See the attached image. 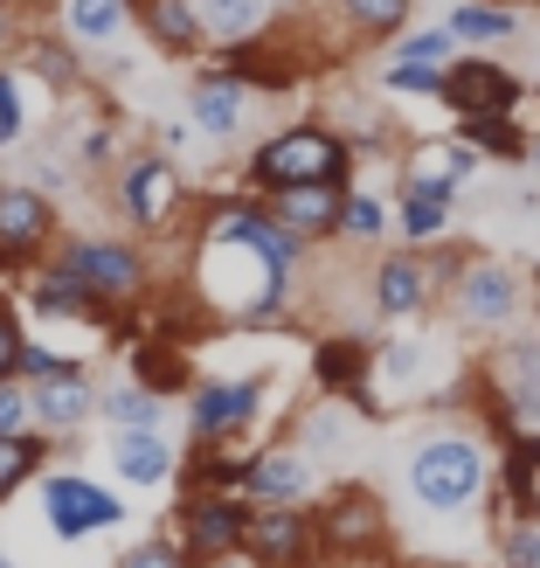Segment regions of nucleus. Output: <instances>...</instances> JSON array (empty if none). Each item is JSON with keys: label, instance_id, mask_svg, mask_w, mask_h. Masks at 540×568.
Masks as SVG:
<instances>
[{"label": "nucleus", "instance_id": "ea45409f", "mask_svg": "<svg viewBox=\"0 0 540 568\" xmlns=\"http://www.w3.org/2000/svg\"><path fill=\"white\" fill-rule=\"evenodd\" d=\"M381 91L388 98H437L444 104V70H430V63H381Z\"/></svg>", "mask_w": 540, "mask_h": 568}, {"label": "nucleus", "instance_id": "49530a36", "mask_svg": "<svg viewBox=\"0 0 540 568\" xmlns=\"http://www.w3.org/2000/svg\"><path fill=\"white\" fill-rule=\"evenodd\" d=\"M194 139H202V132H194V119H166V125H160V153H174V160H181Z\"/></svg>", "mask_w": 540, "mask_h": 568}, {"label": "nucleus", "instance_id": "37998d69", "mask_svg": "<svg viewBox=\"0 0 540 568\" xmlns=\"http://www.w3.org/2000/svg\"><path fill=\"white\" fill-rule=\"evenodd\" d=\"M35 430V395H28L21 375H0V437H21Z\"/></svg>", "mask_w": 540, "mask_h": 568}, {"label": "nucleus", "instance_id": "e433bc0d", "mask_svg": "<svg viewBox=\"0 0 540 568\" xmlns=\"http://www.w3.org/2000/svg\"><path fill=\"white\" fill-rule=\"evenodd\" d=\"M465 42L450 36V28H403V36L388 42V63H430V70H450V55Z\"/></svg>", "mask_w": 540, "mask_h": 568}, {"label": "nucleus", "instance_id": "a18cd8bd", "mask_svg": "<svg viewBox=\"0 0 540 568\" xmlns=\"http://www.w3.org/2000/svg\"><path fill=\"white\" fill-rule=\"evenodd\" d=\"M21 347H28V333H21V312L0 298V375H14L21 367Z\"/></svg>", "mask_w": 540, "mask_h": 568}, {"label": "nucleus", "instance_id": "f8f14e48", "mask_svg": "<svg viewBox=\"0 0 540 568\" xmlns=\"http://www.w3.org/2000/svg\"><path fill=\"white\" fill-rule=\"evenodd\" d=\"M187 209V181H181V160L174 153H139L119 166V215H125V230L139 236H160V230H174Z\"/></svg>", "mask_w": 540, "mask_h": 568}, {"label": "nucleus", "instance_id": "a19ab883", "mask_svg": "<svg viewBox=\"0 0 540 568\" xmlns=\"http://www.w3.org/2000/svg\"><path fill=\"white\" fill-rule=\"evenodd\" d=\"M70 160H77V174H104L111 160H119V132H111V119H91L77 132V146H70Z\"/></svg>", "mask_w": 540, "mask_h": 568}, {"label": "nucleus", "instance_id": "2f4dec72", "mask_svg": "<svg viewBox=\"0 0 540 568\" xmlns=\"http://www.w3.org/2000/svg\"><path fill=\"white\" fill-rule=\"evenodd\" d=\"M333 14L354 42H395L416 21V0H333Z\"/></svg>", "mask_w": 540, "mask_h": 568}, {"label": "nucleus", "instance_id": "c85d7f7f", "mask_svg": "<svg viewBox=\"0 0 540 568\" xmlns=\"http://www.w3.org/2000/svg\"><path fill=\"white\" fill-rule=\"evenodd\" d=\"M444 28L465 49H506L520 36V8H513V0H458V8L444 14Z\"/></svg>", "mask_w": 540, "mask_h": 568}, {"label": "nucleus", "instance_id": "5fc2aeb1", "mask_svg": "<svg viewBox=\"0 0 540 568\" xmlns=\"http://www.w3.org/2000/svg\"><path fill=\"white\" fill-rule=\"evenodd\" d=\"M513 8H520V0H513Z\"/></svg>", "mask_w": 540, "mask_h": 568}, {"label": "nucleus", "instance_id": "f3484780", "mask_svg": "<svg viewBox=\"0 0 540 568\" xmlns=\"http://www.w3.org/2000/svg\"><path fill=\"white\" fill-rule=\"evenodd\" d=\"M444 104L458 111H520L527 104V77L513 63H499L492 49H458L444 70Z\"/></svg>", "mask_w": 540, "mask_h": 568}, {"label": "nucleus", "instance_id": "c03bdc74", "mask_svg": "<svg viewBox=\"0 0 540 568\" xmlns=\"http://www.w3.org/2000/svg\"><path fill=\"white\" fill-rule=\"evenodd\" d=\"M21 125H28V111H21V70L0 63V146H14Z\"/></svg>", "mask_w": 540, "mask_h": 568}, {"label": "nucleus", "instance_id": "4468645a", "mask_svg": "<svg viewBox=\"0 0 540 568\" xmlns=\"http://www.w3.org/2000/svg\"><path fill=\"white\" fill-rule=\"evenodd\" d=\"M243 555L257 568H326V534L312 506H257L243 534Z\"/></svg>", "mask_w": 540, "mask_h": 568}, {"label": "nucleus", "instance_id": "1a4fd4ad", "mask_svg": "<svg viewBox=\"0 0 540 568\" xmlns=\"http://www.w3.org/2000/svg\"><path fill=\"white\" fill-rule=\"evenodd\" d=\"M271 375H194L187 388V437L194 444H243L264 416Z\"/></svg>", "mask_w": 540, "mask_h": 568}, {"label": "nucleus", "instance_id": "412c9836", "mask_svg": "<svg viewBox=\"0 0 540 568\" xmlns=\"http://www.w3.org/2000/svg\"><path fill=\"white\" fill-rule=\"evenodd\" d=\"M339 202H347V187H333V181L264 187V209H271L292 236H305V243H339Z\"/></svg>", "mask_w": 540, "mask_h": 568}, {"label": "nucleus", "instance_id": "4c0bfd02", "mask_svg": "<svg viewBox=\"0 0 540 568\" xmlns=\"http://www.w3.org/2000/svg\"><path fill=\"white\" fill-rule=\"evenodd\" d=\"M132 382H146L153 395H187V388H194L187 361H181L174 347H139V354H132Z\"/></svg>", "mask_w": 540, "mask_h": 568}, {"label": "nucleus", "instance_id": "603ef678", "mask_svg": "<svg viewBox=\"0 0 540 568\" xmlns=\"http://www.w3.org/2000/svg\"><path fill=\"white\" fill-rule=\"evenodd\" d=\"M527 320H533V326H540V284H533V312H527Z\"/></svg>", "mask_w": 540, "mask_h": 568}, {"label": "nucleus", "instance_id": "dca6fc26", "mask_svg": "<svg viewBox=\"0 0 540 568\" xmlns=\"http://www.w3.org/2000/svg\"><path fill=\"white\" fill-rule=\"evenodd\" d=\"M450 222H458V181H450L437 160L409 166L403 187H395V236L416 243V250H430V243L450 236Z\"/></svg>", "mask_w": 540, "mask_h": 568}, {"label": "nucleus", "instance_id": "ddd939ff", "mask_svg": "<svg viewBox=\"0 0 540 568\" xmlns=\"http://www.w3.org/2000/svg\"><path fill=\"white\" fill-rule=\"evenodd\" d=\"M326 486V465L312 458L298 437H277V444H257L243 458V499L249 506H312Z\"/></svg>", "mask_w": 540, "mask_h": 568}, {"label": "nucleus", "instance_id": "20e7f679", "mask_svg": "<svg viewBox=\"0 0 540 568\" xmlns=\"http://www.w3.org/2000/svg\"><path fill=\"white\" fill-rule=\"evenodd\" d=\"M437 257H444V264H430L416 243H409V250H381V257H367V277H360L367 312H375L381 326H409V320H422V312L444 298V277L458 271L465 250H458V243H444Z\"/></svg>", "mask_w": 540, "mask_h": 568}, {"label": "nucleus", "instance_id": "a878e982", "mask_svg": "<svg viewBox=\"0 0 540 568\" xmlns=\"http://www.w3.org/2000/svg\"><path fill=\"white\" fill-rule=\"evenodd\" d=\"M139 36H146L160 55H202V8L194 0H139Z\"/></svg>", "mask_w": 540, "mask_h": 568}, {"label": "nucleus", "instance_id": "3c124183", "mask_svg": "<svg viewBox=\"0 0 540 568\" xmlns=\"http://www.w3.org/2000/svg\"><path fill=\"white\" fill-rule=\"evenodd\" d=\"M527 166H533V181H540V132L527 139Z\"/></svg>", "mask_w": 540, "mask_h": 568}, {"label": "nucleus", "instance_id": "de8ad7c7", "mask_svg": "<svg viewBox=\"0 0 540 568\" xmlns=\"http://www.w3.org/2000/svg\"><path fill=\"white\" fill-rule=\"evenodd\" d=\"M28 36V14H21V0H0V49H14Z\"/></svg>", "mask_w": 540, "mask_h": 568}, {"label": "nucleus", "instance_id": "5701e85b", "mask_svg": "<svg viewBox=\"0 0 540 568\" xmlns=\"http://www.w3.org/2000/svg\"><path fill=\"white\" fill-rule=\"evenodd\" d=\"M292 437H298L319 465H347L354 450L367 444V409L347 403V395H326L319 409H305V416H298V430H292Z\"/></svg>", "mask_w": 540, "mask_h": 568}, {"label": "nucleus", "instance_id": "473e14b6", "mask_svg": "<svg viewBox=\"0 0 540 568\" xmlns=\"http://www.w3.org/2000/svg\"><path fill=\"white\" fill-rule=\"evenodd\" d=\"M202 8V36L215 49H230V42H257L264 28H271V0H194Z\"/></svg>", "mask_w": 540, "mask_h": 568}, {"label": "nucleus", "instance_id": "39448f33", "mask_svg": "<svg viewBox=\"0 0 540 568\" xmlns=\"http://www.w3.org/2000/svg\"><path fill=\"white\" fill-rule=\"evenodd\" d=\"M478 388H486V409L499 416V437L540 430V326L499 333L486 347V367H478Z\"/></svg>", "mask_w": 540, "mask_h": 568}, {"label": "nucleus", "instance_id": "f03ea898", "mask_svg": "<svg viewBox=\"0 0 540 568\" xmlns=\"http://www.w3.org/2000/svg\"><path fill=\"white\" fill-rule=\"evenodd\" d=\"M444 320L471 333V339H499L513 333L527 312H533V292H527V271L513 257H486V250H465L458 271L444 277Z\"/></svg>", "mask_w": 540, "mask_h": 568}, {"label": "nucleus", "instance_id": "2eb2a0df", "mask_svg": "<svg viewBox=\"0 0 540 568\" xmlns=\"http://www.w3.org/2000/svg\"><path fill=\"white\" fill-rule=\"evenodd\" d=\"M249 506L243 493H181L174 506V541L187 548V561H215V555H236L243 534H249Z\"/></svg>", "mask_w": 540, "mask_h": 568}, {"label": "nucleus", "instance_id": "a211bd4d", "mask_svg": "<svg viewBox=\"0 0 540 568\" xmlns=\"http://www.w3.org/2000/svg\"><path fill=\"white\" fill-rule=\"evenodd\" d=\"M98 375L83 361H63L55 375H42V382H28V395H35V430L49 437V444H63V437H77L83 423L98 416Z\"/></svg>", "mask_w": 540, "mask_h": 568}, {"label": "nucleus", "instance_id": "f704fd0d", "mask_svg": "<svg viewBox=\"0 0 540 568\" xmlns=\"http://www.w3.org/2000/svg\"><path fill=\"white\" fill-rule=\"evenodd\" d=\"M49 465V437L42 430H21V437H0V506H8L21 486H35Z\"/></svg>", "mask_w": 540, "mask_h": 568}, {"label": "nucleus", "instance_id": "9b49d317", "mask_svg": "<svg viewBox=\"0 0 540 568\" xmlns=\"http://www.w3.org/2000/svg\"><path fill=\"white\" fill-rule=\"evenodd\" d=\"M55 236H63V209L35 181H0V271H35Z\"/></svg>", "mask_w": 540, "mask_h": 568}, {"label": "nucleus", "instance_id": "09e8293b", "mask_svg": "<svg viewBox=\"0 0 540 568\" xmlns=\"http://www.w3.org/2000/svg\"><path fill=\"white\" fill-rule=\"evenodd\" d=\"M194 568H257V561H249V555L236 548V555H215V561H194Z\"/></svg>", "mask_w": 540, "mask_h": 568}, {"label": "nucleus", "instance_id": "864d4df0", "mask_svg": "<svg viewBox=\"0 0 540 568\" xmlns=\"http://www.w3.org/2000/svg\"><path fill=\"white\" fill-rule=\"evenodd\" d=\"M0 568H21V561H8V555H0Z\"/></svg>", "mask_w": 540, "mask_h": 568}, {"label": "nucleus", "instance_id": "6e6552de", "mask_svg": "<svg viewBox=\"0 0 540 568\" xmlns=\"http://www.w3.org/2000/svg\"><path fill=\"white\" fill-rule=\"evenodd\" d=\"M49 257H63L104 305H132L139 292L153 284V257L139 250L132 236H111V230H77V236H55Z\"/></svg>", "mask_w": 540, "mask_h": 568}, {"label": "nucleus", "instance_id": "6ab92c4d", "mask_svg": "<svg viewBox=\"0 0 540 568\" xmlns=\"http://www.w3.org/2000/svg\"><path fill=\"white\" fill-rule=\"evenodd\" d=\"M111 471L125 478L139 493H160L181 478V450L166 437V423H125V430H111Z\"/></svg>", "mask_w": 540, "mask_h": 568}, {"label": "nucleus", "instance_id": "aec40b11", "mask_svg": "<svg viewBox=\"0 0 540 568\" xmlns=\"http://www.w3.org/2000/svg\"><path fill=\"white\" fill-rule=\"evenodd\" d=\"M187 119L208 146H230V139L249 132V83L230 77V70H202L187 83Z\"/></svg>", "mask_w": 540, "mask_h": 568}, {"label": "nucleus", "instance_id": "72a5a7b5", "mask_svg": "<svg viewBox=\"0 0 540 568\" xmlns=\"http://www.w3.org/2000/svg\"><path fill=\"white\" fill-rule=\"evenodd\" d=\"M388 230H395V202H381L375 187H354V181H347V202H339V243L381 250Z\"/></svg>", "mask_w": 540, "mask_h": 568}, {"label": "nucleus", "instance_id": "393cba45", "mask_svg": "<svg viewBox=\"0 0 540 568\" xmlns=\"http://www.w3.org/2000/svg\"><path fill=\"white\" fill-rule=\"evenodd\" d=\"M492 506L499 514H540V430H513L499 444Z\"/></svg>", "mask_w": 540, "mask_h": 568}, {"label": "nucleus", "instance_id": "cd10ccee", "mask_svg": "<svg viewBox=\"0 0 540 568\" xmlns=\"http://www.w3.org/2000/svg\"><path fill=\"white\" fill-rule=\"evenodd\" d=\"M312 375H319L326 395H347V403L367 409V339H354V333L319 339V347H312Z\"/></svg>", "mask_w": 540, "mask_h": 568}, {"label": "nucleus", "instance_id": "8fccbe9b", "mask_svg": "<svg viewBox=\"0 0 540 568\" xmlns=\"http://www.w3.org/2000/svg\"><path fill=\"white\" fill-rule=\"evenodd\" d=\"M326 568H388L381 555H354V561H326Z\"/></svg>", "mask_w": 540, "mask_h": 568}, {"label": "nucleus", "instance_id": "423d86ee", "mask_svg": "<svg viewBox=\"0 0 540 568\" xmlns=\"http://www.w3.org/2000/svg\"><path fill=\"white\" fill-rule=\"evenodd\" d=\"M444 382L437 367V333H422L416 320L388 339H367V416L375 409H409V403H430Z\"/></svg>", "mask_w": 540, "mask_h": 568}, {"label": "nucleus", "instance_id": "79ce46f5", "mask_svg": "<svg viewBox=\"0 0 540 568\" xmlns=\"http://www.w3.org/2000/svg\"><path fill=\"white\" fill-rule=\"evenodd\" d=\"M111 568H194V561H187V548L174 541V534H153V541H132Z\"/></svg>", "mask_w": 540, "mask_h": 568}, {"label": "nucleus", "instance_id": "c756f323", "mask_svg": "<svg viewBox=\"0 0 540 568\" xmlns=\"http://www.w3.org/2000/svg\"><path fill=\"white\" fill-rule=\"evenodd\" d=\"M243 458L249 450H236V444H194L181 458L174 486L181 493H243Z\"/></svg>", "mask_w": 540, "mask_h": 568}, {"label": "nucleus", "instance_id": "0eeeda50", "mask_svg": "<svg viewBox=\"0 0 540 568\" xmlns=\"http://www.w3.org/2000/svg\"><path fill=\"white\" fill-rule=\"evenodd\" d=\"M35 499H42V527L55 534V541H91V534L104 527H125V499L104 486V478L77 471V465H42L35 478Z\"/></svg>", "mask_w": 540, "mask_h": 568}, {"label": "nucleus", "instance_id": "c9c22d12", "mask_svg": "<svg viewBox=\"0 0 540 568\" xmlns=\"http://www.w3.org/2000/svg\"><path fill=\"white\" fill-rule=\"evenodd\" d=\"M160 409H166V395H153L146 382H111V388H98V416L111 423V430H125V423H160Z\"/></svg>", "mask_w": 540, "mask_h": 568}, {"label": "nucleus", "instance_id": "7ed1b4c3", "mask_svg": "<svg viewBox=\"0 0 540 568\" xmlns=\"http://www.w3.org/2000/svg\"><path fill=\"white\" fill-rule=\"evenodd\" d=\"M354 146L339 139L326 119H305V125H277V132H264L257 146H249V160H243V174H249V187H292V181H333V187H347L354 181Z\"/></svg>", "mask_w": 540, "mask_h": 568}, {"label": "nucleus", "instance_id": "4be33fe9", "mask_svg": "<svg viewBox=\"0 0 540 568\" xmlns=\"http://www.w3.org/2000/svg\"><path fill=\"white\" fill-rule=\"evenodd\" d=\"M28 312H42V320H55V326H91V320H104L111 305L63 257H42L35 271H28Z\"/></svg>", "mask_w": 540, "mask_h": 568}, {"label": "nucleus", "instance_id": "f257e3e1", "mask_svg": "<svg viewBox=\"0 0 540 568\" xmlns=\"http://www.w3.org/2000/svg\"><path fill=\"white\" fill-rule=\"evenodd\" d=\"M492 478H499V458L486 450V437L465 430V423H430L395 458V506L422 527L486 520Z\"/></svg>", "mask_w": 540, "mask_h": 568}, {"label": "nucleus", "instance_id": "b1692460", "mask_svg": "<svg viewBox=\"0 0 540 568\" xmlns=\"http://www.w3.org/2000/svg\"><path fill=\"white\" fill-rule=\"evenodd\" d=\"M55 28H63L83 55H104L111 42H125L139 28V0H63V8H55Z\"/></svg>", "mask_w": 540, "mask_h": 568}, {"label": "nucleus", "instance_id": "9d476101", "mask_svg": "<svg viewBox=\"0 0 540 568\" xmlns=\"http://www.w3.org/2000/svg\"><path fill=\"white\" fill-rule=\"evenodd\" d=\"M326 534V561H354V555H381L388 548V499L360 478H339L326 486V499H312Z\"/></svg>", "mask_w": 540, "mask_h": 568}, {"label": "nucleus", "instance_id": "7c9ffc66", "mask_svg": "<svg viewBox=\"0 0 540 568\" xmlns=\"http://www.w3.org/2000/svg\"><path fill=\"white\" fill-rule=\"evenodd\" d=\"M458 139L478 146V160H499V166H527V132L513 125V111H465Z\"/></svg>", "mask_w": 540, "mask_h": 568}, {"label": "nucleus", "instance_id": "bb28decb", "mask_svg": "<svg viewBox=\"0 0 540 568\" xmlns=\"http://www.w3.org/2000/svg\"><path fill=\"white\" fill-rule=\"evenodd\" d=\"M21 55V77H42L49 91H77L83 83V49L70 36H49V28H28V36L14 42Z\"/></svg>", "mask_w": 540, "mask_h": 568}, {"label": "nucleus", "instance_id": "58836bf2", "mask_svg": "<svg viewBox=\"0 0 540 568\" xmlns=\"http://www.w3.org/2000/svg\"><path fill=\"white\" fill-rule=\"evenodd\" d=\"M499 568H540V514H499Z\"/></svg>", "mask_w": 540, "mask_h": 568}]
</instances>
